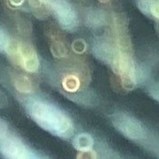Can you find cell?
Instances as JSON below:
<instances>
[{"instance_id":"1","label":"cell","mask_w":159,"mask_h":159,"mask_svg":"<svg viewBox=\"0 0 159 159\" xmlns=\"http://www.w3.org/2000/svg\"><path fill=\"white\" fill-rule=\"evenodd\" d=\"M29 102L27 109L32 119L39 126L61 138H68L73 135V123L63 110L41 99H32Z\"/></svg>"},{"instance_id":"2","label":"cell","mask_w":159,"mask_h":159,"mask_svg":"<svg viewBox=\"0 0 159 159\" xmlns=\"http://www.w3.org/2000/svg\"><path fill=\"white\" fill-rule=\"evenodd\" d=\"M7 127L2 122L1 150L2 154L5 157L10 159H34L40 157L19 138L9 132Z\"/></svg>"},{"instance_id":"3","label":"cell","mask_w":159,"mask_h":159,"mask_svg":"<svg viewBox=\"0 0 159 159\" xmlns=\"http://www.w3.org/2000/svg\"><path fill=\"white\" fill-rule=\"evenodd\" d=\"M111 120L116 128L129 139L136 142L147 139L146 129L135 117L123 112H118L112 116Z\"/></svg>"},{"instance_id":"4","label":"cell","mask_w":159,"mask_h":159,"mask_svg":"<svg viewBox=\"0 0 159 159\" xmlns=\"http://www.w3.org/2000/svg\"><path fill=\"white\" fill-rule=\"evenodd\" d=\"M54 13L61 27L70 32L77 28L79 20L75 7L68 0H39Z\"/></svg>"},{"instance_id":"5","label":"cell","mask_w":159,"mask_h":159,"mask_svg":"<svg viewBox=\"0 0 159 159\" xmlns=\"http://www.w3.org/2000/svg\"><path fill=\"white\" fill-rule=\"evenodd\" d=\"M7 52L26 71L34 73L38 70L39 62L36 52L29 45L11 41Z\"/></svg>"},{"instance_id":"6","label":"cell","mask_w":159,"mask_h":159,"mask_svg":"<svg viewBox=\"0 0 159 159\" xmlns=\"http://www.w3.org/2000/svg\"><path fill=\"white\" fill-rule=\"evenodd\" d=\"M107 21V16L105 12L98 9H92L87 12L85 22L91 28H97L105 25Z\"/></svg>"},{"instance_id":"7","label":"cell","mask_w":159,"mask_h":159,"mask_svg":"<svg viewBox=\"0 0 159 159\" xmlns=\"http://www.w3.org/2000/svg\"><path fill=\"white\" fill-rule=\"evenodd\" d=\"M94 143L93 139L90 134L82 133L78 135L75 138L73 145L77 150L86 152L91 150Z\"/></svg>"},{"instance_id":"8","label":"cell","mask_w":159,"mask_h":159,"mask_svg":"<svg viewBox=\"0 0 159 159\" xmlns=\"http://www.w3.org/2000/svg\"><path fill=\"white\" fill-rule=\"evenodd\" d=\"M139 9L145 15L159 21V0H145Z\"/></svg>"},{"instance_id":"9","label":"cell","mask_w":159,"mask_h":159,"mask_svg":"<svg viewBox=\"0 0 159 159\" xmlns=\"http://www.w3.org/2000/svg\"><path fill=\"white\" fill-rule=\"evenodd\" d=\"M80 83L78 78L73 75L66 76L63 79L62 85L66 91L74 93L78 90L80 86Z\"/></svg>"},{"instance_id":"10","label":"cell","mask_w":159,"mask_h":159,"mask_svg":"<svg viewBox=\"0 0 159 159\" xmlns=\"http://www.w3.org/2000/svg\"><path fill=\"white\" fill-rule=\"evenodd\" d=\"M15 85L19 91L24 93L30 92L32 89V84L30 80L24 76H19L16 78Z\"/></svg>"},{"instance_id":"11","label":"cell","mask_w":159,"mask_h":159,"mask_svg":"<svg viewBox=\"0 0 159 159\" xmlns=\"http://www.w3.org/2000/svg\"><path fill=\"white\" fill-rule=\"evenodd\" d=\"M6 31L2 28L0 31V49L2 52H6L11 42Z\"/></svg>"},{"instance_id":"12","label":"cell","mask_w":159,"mask_h":159,"mask_svg":"<svg viewBox=\"0 0 159 159\" xmlns=\"http://www.w3.org/2000/svg\"><path fill=\"white\" fill-rule=\"evenodd\" d=\"M148 93L152 98L159 102V83L153 84L149 88Z\"/></svg>"},{"instance_id":"13","label":"cell","mask_w":159,"mask_h":159,"mask_svg":"<svg viewBox=\"0 0 159 159\" xmlns=\"http://www.w3.org/2000/svg\"><path fill=\"white\" fill-rule=\"evenodd\" d=\"M59 43L56 42L52 46L51 48L52 54L57 57H60L63 54V47Z\"/></svg>"},{"instance_id":"14","label":"cell","mask_w":159,"mask_h":159,"mask_svg":"<svg viewBox=\"0 0 159 159\" xmlns=\"http://www.w3.org/2000/svg\"><path fill=\"white\" fill-rule=\"evenodd\" d=\"M9 1L12 5L18 6L21 5L24 0H9Z\"/></svg>"},{"instance_id":"15","label":"cell","mask_w":159,"mask_h":159,"mask_svg":"<svg viewBox=\"0 0 159 159\" xmlns=\"http://www.w3.org/2000/svg\"><path fill=\"white\" fill-rule=\"evenodd\" d=\"M99 1L102 2H105L108 1L109 0H99Z\"/></svg>"}]
</instances>
